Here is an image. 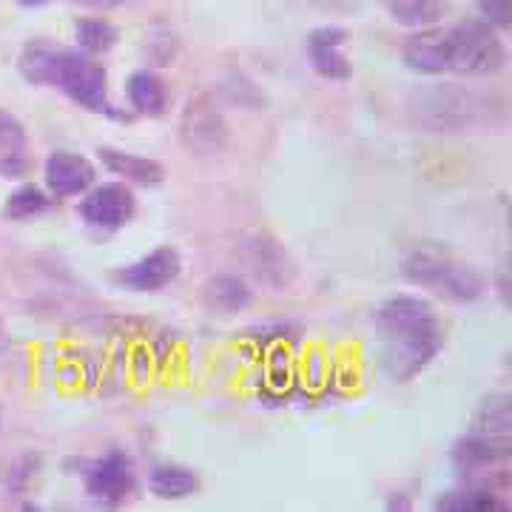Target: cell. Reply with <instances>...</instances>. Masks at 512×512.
I'll return each instance as SVG.
<instances>
[{"instance_id":"cell-28","label":"cell","mask_w":512,"mask_h":512,"mask_svg":"<svg viewBox=\"0 0 512 512\" xmlns=\"http://www.w3.org/2000/svg\"><path fill=\"white\" fill-rule=\"evenodd\" d=\"M23 9H40V6H46V3H55V0H18Z\"/></svg>"},{"instance_id":"cell-21","label":"cell","mask_w":512,"mask_h":512,"mask_svg":"<svg viewBox=\"0 0 512 512\" xmlns=\"http://www.w3.org/2000/svg\"><path fill=\"white\" fill-rule=\"evenodd\" d=\"M74 40H77V49L86 52V55H106L117 46L120 32L117 26L106 18H80L74 23Z\"/></svg>"},{"instance_id":"cell-12","label":"cell","mask_w":512,"mask_h":512,"mask_svg":"<svg viewBox=\"0 0 512 512\" xmlns=\"http://www.w3.org/2000/svg\"><path fill=\"white\" fill-rule=\"evenodd\" d=\"M348 32L342 26H319L305 37V52L311 60L313 72L330 83H345L353 74V63L345 55Z\"/></svg>"},{"instance_id":"cell-26","label":"cell","mask_w":512,"mask_h":512,"mask_svg":"<svg viewBox=\"0 0 512 512\" xmlns=\"http://www.w3.org/2000/svg\"><path fill=\"white\" fill-rule=\"evenodd\" d=\"M72 3L89 6V9H100V12H109V9H120V6H126L128 0H72Z\"/></svg>"},{"instance_id":"cell-7","label":"cell","mask_w":512,"mask_h":512,"mask_svg":"<svg viewBox=\"0 0 512 512\" xmlns=\"http://www.w3.org/2000/svg\"><path fill=\"white\" fill-rule=\"evenodd\" d=\"M512 453V439L484 436V433H467L453 444V467L464 484H484L490 473H507V461Z\"/></svg>"},{"instance_id":"cell-23","label":"cell","mask_w":512,"mask_h":512,"mask_svg":"<svg viewBox=\"0 0 512 512\" xmlns=\"http://www.w3.org/2000/svg\"><path fill=\"white\" fill-rule=\"evenodd\" d=\"M49 205H52L49 191H43L37 183H23L3 202V217L6 220H32L37 214H43Z\"/></svg>"},{"instance_id":"cell-13","label":"cell","mask_w":512,"mask_h":512,"mask_svg":"<svg viewBox=\"0 0 512 512\" xmlns=\"http://www.w3.org/2000/svg\"><path fill=\"white\" fill-rule=\"evenodd\" d=\"M402 63L410 72L439 77L450 72V35L447 29L427 26L404 43Z\"/></svg>"},{"instance_id":"cell-10","label":"cell","mask_w":512,"mask_h":512,"mask_svg":"<svg viewBox=\"0 0 512 512\" xmlns=\"http://www.w3.org/2000/svg\"><path fill=\"white\" fill-rule=\"evenodd\" d=\"M80 220L86 222L94 231L114 234L120 228H126L128 222L137 214V197L128 183H103L92 185L77 208Z\"/></svg>"},{"instance_id":"cell-15","label":"cell","mask_w":512,"mask_h":512,"mask_svg":"<svg viewBox=\"0 0 512 512\" xmlns=\"http://www.w3.org/2000/svg\"><path fill=\"white\" fill-rule=\"evenodd\" d=\"M202 490V476L177 461H157L148 470V493L160 501H183Z\"/></svg>"},{"instance_id":"cell-11","label":"cell","mask_w":512,"mask_h":512,"mask_svg":"<svg viewBox=\"0 0 512 512\" xmlns=\"http://www.w3.org/2000/svg\"><path fill=\"white\" fill-rule=\"evenodd\" d=\"M43 177L52 200H69L92 188L97 180V168L89 157L77 151H52L43 163Z\"/></svg>"},{"instance_id":"cell-2","label":"cell","mask_w":512,"mask_h":512,"mask_svg":"<svg viewBox=\"0 0 512 512\" xmlns=\"http://www.w3.org/2000/svg\"><path fill=\"white\" fill-rule=\"evenodd\" d=\"M404 276L424 291H433L450 302H478L487 293V279L478 274L473 265L461 262L447 251L419 245L404 259Z\"/></svg>"},{"instance_id":"cell-5","label":"cell","mask_w":512,"mask_h":512,"mask_svg":"<svg viewBox=\"0 0 512 512\" xmlns=\"http://www.w3.org/2000/svg\"><path fill=\"white\" fill-rule=\"evenodd\" d=\"M447 35H450V72L493 77L507 66V46L501 40V32L487 20H461L447 29Z\"/></svg>"},{"instance_id":"cell-9","label":"cell","mask_w":512,"mask_h":512,"mask_svg":"<svg viewBox=\"0 0 512 512\" xmlns=\"http://www.w3.org/2000/svg\"><path fill=\"white\" fill-rule=\"evenodd\" d=\"M183 274V256L174 245H160L146 256L128 262L123 268H117L111 274V282L120 291L131 293H157L168 288L171 282H177Z\"/></svg>"},{"instance_id":"cell-19","label":"cell","mask_w":512,"mask_h":512,"mask_svg":"<svg viewBox=\"0 0 512 512\" xmlns=\"http://www.w3.org/2000/svg\"><path fill=\"white\" fill-rule=\"evenodd\" d=\"M433 510L439 512H507L510 504H504L493 487H481V484H464L453 493H441L433 504Z\"/></svg>"},{"instance_id":"cell-16","label":"cell","mask_w":512,"mask_h":512,"mask_svg":"<svg viewBox=\"0 0 512 512\" xmlns=\"http://www.w3.org/2000/svg\"><path fill=\"white\" fill-rule=\"evenodd\" d=\"M29 137L18 114L0 109V177L20 180L29 171Z\"/></svg>"},{"instance_id":"cell-29","label":"cell","mask_w":512,"mask_h":512,"mask_svg":"<svg viewBox=\"0 0 512 512\" xmlns=\"http://www.w3.org/2000/svg\"><path fill=\"white\" fill-rule=\"evenodd\" d=\"M3 336H6V322H3V316H0V342H3Z\"/></svg>"},{"instance_id":"cell-1","label":"cell","mask_w":512,"mask_h":512,"mask_svg":"<svg viewBox=\"0 0 512 512\" xmlns=\"http://www.w3.org/2000/svg\"><path fill=\"white\" fill-rule=\"evenodd\" d=\"M379 339V365L390 382H410L424 373L444 348V328L430 299L419 293H393L373 311Z\"/></svg>"},{"instance_id":"cell-27","label":"cell","mask_w":512,"mask_h":512,"mask_svg":"<svg viewBox=\"0 0 512 512\" xmlns=\"http://www.w3.org/2000/svg\"><path fill=\"white\" fill-rule=\"evenodd\" d=\"M396 495H399V498H390V501H387V510H410V507H413V501H407L404 493Z\"/></svg>"},{"instance_id":"cell-25","label":"cell","mask_w":512,"mask_h":512,"mask_svg":"<svg viewBox=\"0 0 512 512\" xmlns=\"http://www.w3.org/2000/svg\"><path fill=\"white\" fill-rule=\"evenodd\" d=\"M478 15L495 26L498 32H507L512 23V0H476Z\"/></svg>"},{"instance_id":"cell-18","label":"cell","mask_w":512,"mask_h":512,"mask_svg":"<svg viewBox=\"0 0 512 512\" xmlns=\"http://www.w3.org/2000/svg\"><path fill=\"white\" fill-rule=\"evenodd\" d=\"M126 97L131 111L148 120H160L168 111V92H165L163 77L151 69H137L128 74Z\"/></svg>"},{"instance_id":"cell-17","label":"cell","mask_w":512,"mask_h":512,"mask_svg":"<svg viewBox=\"0 0 512 512\" xmlns=\"http://www.w3.org/2000/svg\"><path fill=\"white\" fill-rule=\"evenodd\" d=\"M202 299L211 313L231 316V313L248 311L254 305V291L239 274H217L205 282Z\"/></svg>"},{"instance_id":"cell-4","label":"cell","mask_w":512,"mask_h":512,"mask_svg":"<svg viewBox=\"0 0 512 512\" xmlns=\"http://www.w3.org/2000/svg\"><path fill=\"white\" fill-rule=\"evenodd\" d=\"M49 89L66 94L80 109L117 117V111L109 103V74L103 69V63H97V57L86 55L80 49L57 46Z\"/></svg>"},{"instance_id":"cell-6","label":"cell","mask_w":512,"mask_h":512,"mask_svg":"<svg viewBox=\"0 0 512 512\" xmlns=\"http://www.w3.org/2000/svg\"><path fill=\"white\" fill-rule=\"evenodd\" d=\"M83 487H86V495L100 507L126 504L137 487L134 458L128 456L126 450H109V453L97 456L83 470Z\"/></svg>"},{"instance_id":"cell-8","label":"cell","mask_w":512,"mask_h":512,"mask_svg":"<svg viewBox=\"0 0 512 512\" xmlns=\"http://www.w3.org/2000/svg\"><path fill=\"white\" fill-rule=\"evenodd\" d=\"M180 140L191 154H220L228 143V123L211 94L188 97L180 114Z\"/></svg>"},{"instance_id":"cell-24","label":"cell","mask_w":512,"mask_h":512,"mask_svg":"<svg viewBox=\"0 0 512 512\" xmlns=\"http://www.w3.org/2000/svg\"><path fill=\"white\" fill-rule=\"evenodd\" d=\"M222 92H225V100L234 103V106H242V109H262L265 106V94L256 86L254 80H248L242 72H231L222 83Z\"/></svg>"},{"instance_id":"cell-14","label":"cell","mask_w":512,"mask_h":512,"mask_svg":"<svg viewBox=\"0 0 512 512\" xmlns=\"http://www.w3.org/2000/svg\"><path fill=\"white\" fill-rule=\"evenodd\" d=\"M97 160L103 168L120 177L128 185H140V188H157L165 183V165L154 157H143L134 151H123V148L100 146L97 148Z\"/></svg>"},{"instance_id":"cell-22","label":"cell","mask_w":512,"mask_h":512,"mask_svg":"<svg viewBox=\"0 0 512 512\" xmlns=\"http://www.w3.org/2000/svg\"><path fill=\"white\" fill-rule=\"evenodd\" d=\"M390 18L407 29L436 26L444 15V0H384Z\"/></svg>"},{"instance_id":"cell-20","label":"cell","mask_w":512,"mask_h":512,"mask_svg":"<svg viewBox=\"0 0 512 512\" xmlns=\"http://www.w3.org/2000/svg\"><path fill=\"white\" fill-rule=\"evenodd\" d=\"M473 433L484 436H498V439H512V399L510 393H490L478 404L473 424Z\"/></svg>"},{"instance_id":"cell-3","label":"cell","mask_w":512,"mask_h":512,"mask_svg":"<svg viewBox=\"0 0 512 512\" xmlns=\"http://www.w3.org/2000/svg\"><path fill=\"white\" fill-rule=\"evenodd\" d=\"M413 111L439 134H467L490 117V103L456 83H436L413 94Z\"/></svg>"}]
</instances>
